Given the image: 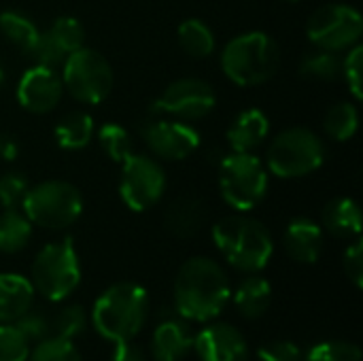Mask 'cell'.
I'll return each mask as SVG.
<instances>
[{"label":"cell","instance_id":"1","mask_svg":"<svg viewBox=\"0 0 363 361\" xmlns=\"http://www.w3.org/2000/svg\"><path fill=\"white\" fill-rule=\"evenodd\" d=\"M230 294V279L215 260L191 257L177 274L174 309L185 321L206 323L223 313Z\"/></svg>","mask_w":363,"mask_h":361},{"label":"cell","instance_id":"2","mask_svg":"<svg viewBox=\"0 0 363 361\" xmlns=\"http://www.w3.org/2000/svg\"><path fill=\"white\" fill-rule=\"evenodd\" d=\"M149 317V294L136 283H115L94 304L91 323L96 332L111 340H134Z\"/></svg>","mask_w":363,"mask_h":361},{"label":"cell","instance_id":"3","mask_svg":"<svg viewBox=\"0 0 363 361\" xmlns=\"http://www.w3.org/2000/svg\"><path fill=\"white\" fill-rule=\"evenodd\" d=\"M213 238L228 264L242 272L264 270L274 253V243L268 228L245 215L221 219L213 228Z\"/></svg>","mask_w":363,"mask_h":361},{"label":"cell","instance_id":"4","mask_svg":"<svg viewBox=\"0 0 363 361\" xmlns=\"http://www.w3.org/2000/svg\"><path fill=\"white\" fill-rule=\"evenodd\" d=\"M281 51L266 32H245L232 38L221 53V68L230 81L242 87L266 83L279 70Z\"/></svg>","mask_w":363,"mask_h":361},{"label":"cell","instance_id":"5","mask_svg":"<svg viewBox=\"0 0 363 361\" xmlns=\"http://www.w3.org/2000/svg\"><path fill=\"white\" fill-rule=\"evenodd\" d=\"M32 287L51 302L66 300L81 283V264L72 238L49 243L32 264Z\"/></svg>","mask_w":363,"mask_h":361},{"label":"cell","instance_id":"6","mask_svg":"<svg viewBox=\"0 0 363 361\" xmlns=\"http://www.w3.org/2000/svg\"><path fill=\"white\" fill-rule=\"evenodd\" d=\"M21 206L30 223L45 230H64L79 219L83 198L68 181H43L28 189Z\"/></svg>","mask_w":363,"mask_h":361},{"label":"cell","instance_id":"7","mask_svg":"<svg viewBox=\"0 0 363 361\" xmlns=\"http://www.w3.org/2000/svg\"><path fill=\"white\" fill-rule=\"evenodd\" d=\"M325 160L323 140L308 128H289L281 132L268 147L266 164L270 172L281 179H300L317 168Z\"/></svg>","mask_w":363,"mask_h":361},{"label":"cell","instance_id":"8","mask_svg":"<svg viewBox=\"0 0 363 361\" xmlns=\"http://www.w3.org/2000/svg\"><path fill=\"white\" fill-rule=\"evenodd\" d=\"M219 189L232 209L247 213L255 209L266 196V166L253 153H225L219 162Z\"/></svg>","mask_w":363,"mask_h":361},{"label":"cell","instance_id":"9","mask_svg":"<svg viewBox=\"0 0 363 361\" xmlns=\"http://www.w3.org/2000/svg\"><path fill=\"white\" fill-rule=\"evenodd\" d=\"M62 85L85 104H100L113 87V68L96 49L81 47L62 64Z\"/></svg>","mask_w":363,"mask_h":361},{"label":"cell","instance_id":"10","mask_svg":"<svg viewBox=\"0 0 363 361\" xmlns=\"http://www.w3.org/2000/svg\"><path fill=\"white\" fill-rule=\"evenodd\" d=\"M164 189H166V174L155 160L147 155L130 153L121 162L119 196L130 211L143 213L153 209L162 200Z\"/></svg>","mask_w":363,"mask_h":361},{"label":"cell","instance_id":"11","mask_svg":"<svg viewBox=\"0 0 363 361\" xmlns=\"http://www.w3.org/2000/svg\"><path fill=\"white\" fill-rule=\"evenodd\" d=\"M363 19L357 9L347 4H325L317 9L306 26V34L317 49L345 51L357 45Z\"/></svg>","mask_w":363,"mask_h":361},{"label":"cell","instance_id":"12","mask_svg":"<svg viewBox=\"0 0 363 361\" xmlns=\"http://www.w3.org/2000/svg\"><path fill=\"white\" fill-rule=\"evenodd\" d=\"M215 91L213 87L196 77L179 79L170 83L164 94L153 102V113L174 115L183 121H194L206 117L215 106Z\"/></svg>","mask_w":363,"mask_h":361},{"label":"cell","instance_id":"13","mask_svg":"<svg viewBox=\"0 0 363 361\" xmlns=\"http://www.w3.org/2000/svg\"><path fill=\"white\" fill-rule=\"evenodd\" d=\"M140 134L147 147L164 160H185L200 145L198 130L185 121L153 119L143 126Z\"/></svg>","mask_w":363,"mask_h":361},{"label":"cell","instance_id":"14","mask_svg":"<svg viewBox=\"0 0 363 361\" xmlns=\"http://www.w3.org/2000/svg\"><path fill=\"white\" fill-rule=\"evenodd\" d=\"M194 349L200 361H249V345L238 328L230 323H211L196 340Z\"/></svg>","mask_w":363,"mask_h":361},{"label":"cell","instance_id":"15","mask_svg":"<svg viewBox=\"0 0 363 361\" xmlns=\"http://www.w3.org/2000/svg\"><path fill=\"white\" fill-rule=\"evenodd\" d=\"M62 89L64 85L55 70L34 64L19 79L17 100L30 113H49L60 102Z\"/></svg>","mask_w":363,"mask_h":361},{"label":"cell","instance_id":"16","mask_svg":"<svg viewBox=\"0 0 363 361\" xmlns=\"http://www.w3.org/2000/svg\"><path fill=\"white\" fill-rule=\"evenodd\" d=\"M194 347L189 326L179 313H162L151 336V353L155 361H183Z\"/></svg>","mask_w":363,"mask_h":361},{"label":"cell","instance_id":"17","mask_svg":"<svg viewBox=\"0 0 363 361\" xmlns=\"http://www.w3.org/2000/svg\"><path fill=\"white\" fill-rule=\"evenodd\" d=\"M285 249L300 264H315L323 251V230L306 217L294 219L285 230Z\"/></svg>","mask_w":363,"mask_h":361},{"label":"cell","instance_id":"18","mask_svg":"<svg viewBox=\"0 0 363 361\" xmlns=\"http://www.w3.org/2000/svg\"><path fill=\"white\" fill-rule=\"evenodd\" d=\"M270 132V121L259 109H247L236 115L228 130V143L236 153H251L257 149Z\"/></svg>","mask_w":363,"mask_h":361},{"label":"cell","instance_id":"19","mask_svg":"<svg viewBox=\"0 0 363 361\" xmlns=\"http://www.w3.org/2000/svg\"><path fill=\"white\" fill-rule=\"evenodd\" d=\"M164 221L172 236L191 238L202 230L206 221V206L196 196H181L168 206Z\"/></svg>","mask_w":363,"mask_h":361},{"label":"cell","instance_id":"20","mask_svg":"<svg viewBox=\"0 0 363 361\" xmlns=\"http://www.w3.org/2000/svg\"><path fill=\"white\" fill-rule=\"evenodd\" d=\"M34 287L21 274H0V323L17 321L32 309Z\"/></svg>","mask_w":363,"mask_h":361},{"label":"cell","instance_id":"21","mask_svg":"<svg viewBox=\"0 0 363 361\" xmlns=\"http://www.w3.org/2000/svg\"><path fill=\"white\" fill-rule=\"evenodd\" d=\"M323 226L336 238H357L362 232V211L351 198H336L323 211Z\"/></svg>","mask_w":363,"mask_h":361},{"label":"cell","instance_id":"22","mask_svg":"<svg viewBox=\"0 0 363 361\" xmlns=\"http://www.w3.org/2000/svg\"><path fill=\"white\" fill-rule=\"evenodd\" d=\"M234 304L245 319H259L272 304L270 283L262 277L245 279L234 294Z\"/></svg>","mask_w":363,"mask_h":361},{"label":"cell","instance_id":"23","mask_svg":"<svg viewBox=\"0 0 363 361\" xmlns=\"http://www.w3.org/2000/svg\"><path fill=\"white\" fill-rule=\"evenodd\" d=\"M94 136V119L83 111H72L55 126V140L66 151L85 149Z\"/></svg>","mask_w":363,"mask_h":361},{"label":"cell","instance_id":"24","mask_svg":"<svg viewBox=\"0 0 363 361\" xmlns=\"http://www.w3.org/2000/svg\"><path fill=\"white\" fill-rule=\"evenodd\" d=\"M32 238L30 219L17 209H4L0 215V251L2 253H19Z\"/></svg>","mask_w":363,"mask_h":361},{"label":"cell","instance_id":"25","mask_svg":"<svg viewBox=\"0 0 363 361\" xmlns=\"http://www.w3.org/2000/svg\"><path fill=\"white\" fill-rule=\"evenodd\" d=\"M181 49L191 57H208L215 49L213 30L202 19H185L177 32Z\"/></svg>","mask_w":363,"mask_h":361},{"label":"cell","instance_id":"26","mask_svg":"<svg viewBox=\"0 0 363 361\" xmlns=\"http://www.w3.org/2000/svg\"><path fill=\"white\" fill-rule=\"evenodd\" d=\"M300 74L315 81H336L338 77H342V57L338 55V51L317 49L302 60Z\"/></svg>","mask_w":363,"mask_h":361},{"label":"cell","instance_id":"27","mask_svg":"<svg viewBox=\"0 0 363 361\" xmlns=\"http://www.w3.org/2000/svg\"><path fill=\"white\" fill-rule=\"evenodd\" d=\"M0 32L23 53H28L38 38V28L34 26V21L17 11L0 13Z\"/></svg>","mask_w":363,"mask_h":361},{"label":"cell","instance_id":"28","mask_svg":"<svg viewBox=\"0 0 363 361\" xmlns=\"http://www.w3.org/2000/svg\"><path fill=\"white\" fill-rule=\"evenodd\" d=\"M323 126H325L328 136H332L334 140H340V143L349 140L355 136V132L359 128V113H357L355 104L338 102L328 111Z\"/></svg>","mask_w":363,"mask_h":361},{"label":"cell","instance_id":"29","mask_svg":"<svg viewBox=\"0 0 363 361\" xmlns=\"http://www.w3.org/2000/svg\"><path fill=\"white\" fill-rule=\"evenodd\" d=\"M49 323H51V336L74 340L87 328V313L83 311V306L70 304V306H64Z\"/></svg>","mask_w":363,"mask_h":361},{"label":"cell","instance_id":"30","mask_svg":"<svg viewBox=\"0 0 363 361\" xmlns=\"http://www.w3.org/2000/svg\"><path fill=\"white\" fill-rule=\"evenodd\" d=\"M98 140H100V147L104 149V153L117 164H121L130 153H134L132 138H130L128 130L121 128L119 123H104L98 132Z\"/></svg>","mask_w":363,"mask_h":361},{"label":"cell","instance_id":"31","mask_svg":"<svg viewBox=\"0 0 363 361\" xmlns=\"http://www.w3.org/2000/svg\"><path fill=\"white\" fill-rule=\"evenodd\" d=\"M30 361H83L81 353L77 351L72 340H64L57 336H47L45 340L36 343L32 353L28 355Z\"/></svg>","mask_w":363,"mask_h":361},{"label":"cell","instance_id":"32","mask_svg":"<svg viewBox=\"0 0 363 361\" xmlns=\"http://www.w3.org/2000/svg\"><path fill=\"white\" fill-rule=\"evenodd\" d=\"M49 34L55 38V43L64 49L66 55H70L72 51L81 49L83 43H85V30H83L81 21L74 19V17H70V15L57 17L51 23Z\"/></svg>","mask_w":363,"mask_h":361},{"label":"cell","instance_id":"33","mask_svg":"<svg viewBox=\"0 0 363 361\" xmlns=\"http://www.w3.org/2000/svg\"><path fill=\"white\" fill-rule=\"evenodd\" d=\"M304 361H362V349L347 340H325L315 345Z\"/></svg>","mask_w":363,"mask_h":361},{"label":"cell","instance_id":"34","mask_svg":"<svg viewBox=\"0 0 363 361\" xmlns=\"http://www.w3.org/2000/svg\"><path fill=\"white\" fill-rule=\"evenodd\" d=\"M28 55L34 60L36 66H45V68H60L64 64V60L68 57L64 53V49L55 43V38L49 34V30L45 32H38V38L34 40L32 49L28 51Z\"/></svg>","mask_w":363,"mask_h":361},{"label":"cell","instance_id":"35","mask_svg":"<svg viewBox=\"0 0 363 361\" xmlns=\"http://www.w3.org/2000/svg\"><path fill=\"white\" fill-rule=\"evenodd\" d=\"M30 343L13 323H0V361H28Z\"/></svg>","mask_w":363,"mask_h":361},{"label":"cell","instance_id":"36","mask_svg":"<svg viewBox=\"0 0 363 361\" xmlns=\"http://www.w3.org/2000/svg\"><path fill=\"white\" fill-rule=\"evenodd\" d=\"M13 326L23 334V338L30 345H36V343L45 340L47 336H51V323L43 313L26 311L17 321H13Z\"/></svg>","mask_w":363,"mask_h":361},{"label":"cell","instance_id":"37","mask_svg":"<svg viewBox=\"0 0 363 361\" xmlns=\"http://www.w3.org/2000/svg\"><path fill=\"white\" fill-rule=\"evenodd\" d=\"M30 185L28 179L21 177L19 172H6L0 177V204L4 209H19Z\"/></svg>","mask_w":363,"mask_h":361},{"label":"cell","instance_id":"38","mask_svg":"<svg viewBox=\"0 0 363 361\" xmlns=\"http://www.w3.org/2000/svg\"><path fill=\"white\" fill-rule=\"evenodd\" d=\"M362 62H363V47L362 45H353L347 53V57H342V74L351 87V94L355 100H362Z\"/></svg>","mask_w":363,"mask_h":361},{"label":"cell","instance_id":"39","mask_svg":"<svg viewBox=\"0 0 363 361\" xmlns=\"http://www.w3.org/2000/svg\"><path fill=\"white\" fill-rule=\"evenodd\" d=\"M259 361H304V353L289 340H272L257 349Z\"/></svg>","mask_w":363,"mask_h":361},{"label":"cell","instance_id":"40","mask_svg":"<svg viewBox=\"0 0 363 361\" xmlns=\"http://www.w3.org/2000/svg\"><path fill=\"white\" fill-rule=\"evenodd\" d=\"M345 272L349 277V281L362 289L363 287V243L362 240H355L347 253H345Z\"/></svg>","mask_w":363,"mask_h":361},{"label":"cell","instance_id":"41","mask_svg":"<svg viewBox=\"0 0 363 361\" xmlns=\"http://www.w3.org/2000/svg\"><path fill=\"white\" fill-rule=\"evenodd\" d=\"M113 361H147V360H145V353L140 351V347H138V345H134V340H123V343H115Z\"/></svg>","mask_w":363,"mask_h":361},{"label":"cell","instance_id":"42","mask_svg":"<svg viewBox=\"0 0 363 361\" xmlns=\"http://www.w3.org/2000/svg\"><path fill=\"white\" fill-rule=\"evenodd\" d=\"M17 151H19V147H17L15 138H11L6 134H0V157L11 162V160L17 157Z\"/></svg>","mask_w":363,"mask_h":361},{"label":"cell","instance_id":"43","mask_svg":"<svg viewBox=\"0 0 363 361\" xmlns=\"http://www.w3.org/2000/svg\"><path fill=\"white\" fill-rule=\"evenodd\" d=\"M2 83H4V70H2V66H0V87H2Z\"/></svg>","mask_w":363,"mask_h":361},{"label":"cell","instance_id":"44","mask_svg":"<svg viewBox=\"0 0 363 361\" xmlns=\"http://www.w3.org/2000/svg\"><path fill=\"white\" fill-rule=\"evenodd\" d=\"M285 2H300V0H285Z\"/></svg>","mask_w":363,"mask_h":361}]
</instances>
